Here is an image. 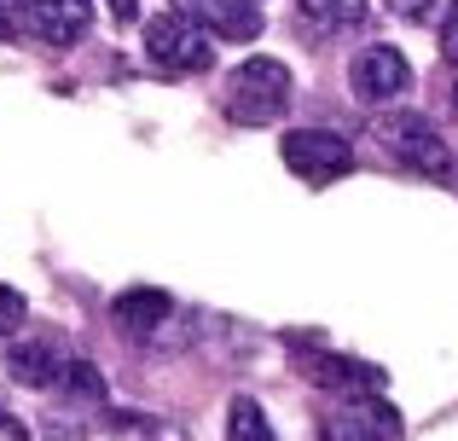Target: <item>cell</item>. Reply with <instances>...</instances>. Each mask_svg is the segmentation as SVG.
Here are the masks:
<instances>
[{
    "instance_id": "cell-1",
    "label": "cell",
    "mask_w": 458,
    "mask_h": 441,
    "mask_svg": "<svg viewBox=\"0 0 458 441\" xmlns=\"http://www.w3.org/2000/svg\"><path fill=\"white\" fill-rule=\"evenodd\" d=\"M291 70L279 64V58H244V64L233 70V81H226V111L238 116L244 128H267L279 123L284 111H291Z\"/></svg>"
},
{
    "instance_id": "cell-2",
    "label": "cell",
    "mask_w": 458,
    "mask_h": 441,
    "mask_svg": "<svg viewBox=\"0 0 458 441\" xmlns=\"http://www.w3.org/2000/svg\"><path fill=\"white\" fill-rule=\"evenodd\" d=\"M146 58L157 70H168V76H198V70L215 64V41L191 12L168 6L146 23Z\"/></svg>"
},
{
    "instance_id": "cell-3",
    "label": "cell",
    "mask_w": 458,
    "mask_h": 441,
    "mask_svg": "<svg viewBox=\"0 0 458 441\" xmlns=\"http://www.w3.org/2000/svg\"><path fill=\"white\" fill-rule=\"evenodd\" d=\"M279 157H284V169L308 186L343 181V174L354 169V146H348L343 134H325V128H291V134H279Z\"/></svg>"
},
{
    "instance_id": "cell-4",
    "label": "cell",
    "mask_w": 458,
    "mask_h": 441,
    "mask_svg": "<svg viewBox=\"0 0 458 441\" xmlns=\"http://www.w3.org/2000/svg\"><path fill=\"white\" fill-rule=\"evenodd\" d=\"M377 134H383V146H389L412 174H453V151H447V140H441L418 111H394V116H383Z\"/></svg>"
},
{
    "instance_id": "cell-5",
    "label": "cell",
    "mask_w": 458,
    "mask_h": 441,
    "mask_svg": "<svg viewBox=\"0 0 458 441\" xmlns=\"http://www.w3.org/2000/svg\"><path fill=\"white\" fill-rule=\"evenodd\" d=\"M6 18L41 47H76L88 35V0H12Z\"/></svg>"
},
{
    "instance_id": "cell-6",
    "label": "cell",
    "mask_w": 458,
    "mask_h": 441,
    "mask_svg": "<svg viewBox=\"0 0 458 441\" xmlns=\"http://www.w3.org/2000/svg\"><path fill=\"white\" fill-rule=\"evenodd\" d=\"M401 412L371 389V395H348L331 419L319 424V441H401Z\"/></svg>"
},
{
    "instance_id": "cell-7",
    "label": "cell",
    "mask_w": 458,
    "mask_h": 441,
    "mask_svg": "<svg viewBox=\"0 0 458 441\" xmlns=\"http://www.w3.org/2000/svg\"><path fill=\"white\" fill-rule=\"evenodd\" d=\"M348 88L360 93V105H389L412 88V64H406L394 47H366L348 64Z\"/></svg>"
},
{
    "instance_id": "cell-8",
    "label": "cell",
    "mask_w": 458,
    "mask_h": 441,
    "mask_svg": "<svg viewBox=\"0 0 458 441\" xmlns=\"http://www.w3.org/2000/svg\"><path fill=\"white\" fill-rule=\"evenodd\" d=\"M6 372L23 389H58V377L70 372V354L58 337H30V343H12L6 349Z\"/></svg>"
},
{
    "instance_id": "cell-9",
    "label": "cell",
    "mask_w": 458,
    "mask_h": 441,
    "mask_svg": "<svg viewBox=\"0 0 458 441\" xmlns=\"http://www.w3.org/2000/svg\"><path fill=\"white\" fill-rule=\"evenodd\" d=\"M174 6L191 12V18H198L209 35H221V41H256L261 35V6L256 0H174Z\"/></svg>"
},
{
    "instance_id": "cell-10",
    "label": "cell",
    "mask_w": 458,
    "mask_h": 441,
    "mask_svg": "<svg viewBox=\"0 0 458 441\" xmlns=\"http://www.w3.org/2000/svg\"><path fill=\"white\" fill-rule=\"evenodd\" d=\"M168 314H174V302H168L163 291H123V296L111 302V326L123 331L128 343L157 337V331L168 326Z\"/></svg>"
},
{
    "instance_id": "cell-11",
    "label": "cell",
    "mask_w": 458,
    "mask_h": 441,
    "mask_svg": "<svg viewBox=\"0 0 458 441\" xmlns=\"http://www.w3.org/2000/svg\"><path fill=\"white\" fill-rule=\"evenodd\" d=\"M308 377L325 389H343V395H371L383 389V366L348 360V354H308Z\"/></svg>"
},
{
    "instance_id": "cell-12",
    "label": "cell",
    "mask_w": 458,
    "mask_h": 441,
    "mask_svg": "<svg viewBox=\"0 0 458 441\" xmlns=\"http://www.w3.org/2000/svg\"><path fill=\"white\" fill-rule=\"evenodd\" d=\"M296 6H302V23H308V30L348 35V30H360V23H366L371 0H296Z\"/></svg>"
},
{
    "instance_id": "cell-13",
    "label": "cell",
    "mask_w": 458,
    "mask_h": 441,
    "mask_svg": "<svg viewBox=\"0 0 458 441\" xmlns=\"http://www.w3.org/2000/svg\"><path fill=\"white\" fill-rule=\"evenodd\" d=\"M226 441H279V436H273L267 412H261L256 401H250V395H238L233 407H226Z\"/></svg>"
},
{
    "instance_id": "cell-14",
    "label": "cell",
    "mask_w": 458,
    "mask_h": 441,
    "mask_svg": "<svg viewBox=\"0 0 458 441\" xmlns=\"http://www.w3.org/2000/svg\"><path fill=\"white\" fill-rule=\"evenodd\" d=\"M23 314H30V308H23V296L12 291V284H0V337L23 326Z\"/></svg>"
},
{
    "instance_id": "cell-15",
    "label": "cell",
    "mask_w": 458,
    "mask_h": 441,
    "mask_svg": "<svg viewBox=\"0 0 458 441\" xmlns=\"http://www.w3.org/2000/svg\"><path fill=\"white\" fill-rule=\"evenodd\" d=\"M441 53H447V64H458V0H447V23H441Z\"/></svg>"
},
{
    "instance_id": "cell-16",
    "label": "cell",
    "mask_w": 458,
    "mask_h": 441,
    "mask_svg": "<svg viewBox=\"0 0 458 441\" xmlns=\"http://www.w3.org/2000/svg\"><path fill=\"white\" fill-rule=\"evenodd\" d=\"M389 12H394V18H406V23H424L429 12H436V0H389Z\"/></svg>"
},
{
    "instance_id": "cell-17",
    "label": "cell",
    "mask_w": 458,
    "mask_h": 441,
    "mask_svg": "<svg viewBox=\"0 0 458 441\" xmlns=\"http://www.w3.org/2000/svg\"><path fill=\"white\" fill-rule=\"evenodd\" d=\"M0 441H30V430H23L12 412H0Z\"/></svg>"
},
{
    "instance_id": "cell-18",
    "label": "cell",
    "mask_w": 458,
    "mask_h": 441,
    "mask_svg": "<svg viewBox=\"0 0 458 441\" xmlns=\"http://www.w3.org/2000/svg\"><path fill=\"white\" fill-rule=\"evenodd\" d=\"M105 6H111V12H116V18H123V23H128V18H134V12H140V0H105Z\"/></svg>"
},
{
    "instance_id": "cell-19",
    "label": "cell",
    "mask_w": 458,
    "mask_h": 441,
    "mask_svg": "<svg viewBox=\"0 0 458 441\" xmlns=\"http://www.w3.org/2000/svg\"><path fill=\"white\" fill-rule=\"evenodd\" d=\"M453 99H458V93H453Z\"/></svg>"
}]
</instances>
